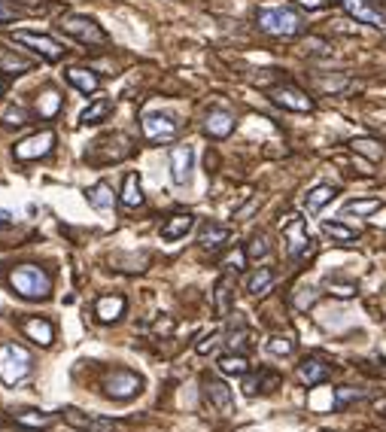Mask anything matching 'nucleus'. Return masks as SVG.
I'll use <instances>...</instances> for the list:
<instances>
[{"mask_svg": "<svg viewBox=\"0 0 386 432\" xmlns=\"http://www.w3.org/2000/svg\"><path fill=\"white\" fill-rule=\"evenodd\" d=\"M271 101L283 110H295V113H314V98L304 95L295 86H277L271 88Z\"/></svg>", "mask_w": 386, "mask_h": 432, "instance_id": "nucleus-10", "label": "nucleus"}, {"mask_svg": "<svg viewBox=\"0 0 386 432\" xmlns=\"http://www.w3.org/2000/svg\"><path fill=\"white\" fill-rule=\"evenodd\" d=\"M201 384H204V399H207L210 405H213L216 411H222V414H231V411H234L231 387L225 384V380L213 378V375H204V378H201Z\"/></svg>", "mask_w": 386, "mask_h": 432, "instance_id": "nucleus-11", "label": "nucleus"}, {"mask_svg": "<svg viewBox=\"0 0 386 432\" xmlns=\"http://www.w3.org/2000/svg\"><path fill=\"white\" fill-rule=\"evenodd\" d=\"M55 146V131H37V134L24 137L22 144H15V159L19 162H33V159H43V155H49V149Z\"/></svg>", "mask_w": 386, "mask_h": 432, "instance_id": "nucleus-8", "label": "nucleus"}, {"mask_svg": "<svg viewBox=\"0 0 386 432\" xmlns=\"http://www.w3.org/2000/svg\"><path fill=\"white\" fill-rule=\"evenodd\" d=\"M116 262H128V265H122L119 271H128V274H137V271H146V265H149V256L146 253H128V256H113Z\"/></svg>", "mask_w": 386, "mask_h": 432, "instance_id": "nucleus-40", "label": "nucleus"}, {"mask_svg": "<svg viewBox=\"0 0 386 432\" xmlns=\"http://www.w3.org/2000/svg\"><path fill=\"white\" fill-rule=\"evenodd\" d=\"M144 189H140V177L137 173H128L122 183V204L125 207H144Z\"/></svg>", "mask_w": 386, "mask_h": 432, "instance_id": "nucleus-28", "label": "nucleus"}, {"mask_svg": "<svg viewBox=\"0 0 386 432\" xmlns=\"http://www.w3.org/2000/svg\"><path fill=\"white\" fill-rule=\"evenodd\" d=\"M58 28H61L67 37L79 40V43H82V46H88V49H100V46L110 43L107 31L100 28V24H98L95 19H88V15H61Z\"/></svg>", "mask_w": 386, "mask_h": 432, "instance_id": "nucleus-3", "label": "nucleus"}, {"mask_svg": "<svg viewBox=\"0 0 386 432\" xmlns=\"http://www.w3.org/2000/svg\"><path fill=\"white\" fill-rule=\"evenodd\" d=\"M140 125H144L146 140H153V144H167L180 134V122L167 113H146Z\"/></svg>", "mask_w": 386, "mask_h": 432, "instance_id": "nucleus-7", "label": "nucleus"}, {"mask_svg": "<svg viewBox=\"0 0 386 432\" xmlns=\"http://www.w3.org/2000/svg\"><path fill=\"white\" fill-rule=\"evenodd\" d=\"M277 387H280V375H277V371H258L256 378H247V380H243V393H247V396L274 393Z\"/></svg>", "mask_w": 386, "mask_h": 432, "instance_id": "nucleus-25", "label": "nucleus"}, {"mask_svg": "<svg viewBox=\"0 0 386 432\" xmlns=\"http://www.w3.org/2000/svg\"><path fill=\"white\" fill-rule=\"evenodd\" d=\"M323 231H325L329 238L341 240V244H356V240H359V231H356V229H350V226H343V222H332V219H325V222H323Z\"/></svg>", "mask_w": 386, "mask_h": 432, "instance_id": "nucleus-34", "label": "nucleus"}, {"mask_svg": "<svg viewBox=\"0 0 386 432\" xmlns=\"http://www.w3.org/2000/svg\"><path fill=\"white\" fill-rule=\"evenodd\" d=\"M338 3L343 6V13L353 15L356 22L374 24V28H383L386 24V13L374 3V0H338Z\"/></svg>", "mask_w": 386, "mask_h": 432, "instance_id": "nucleus-12", "label": "nucleus"}, {"mask_svg": "<svg viewBox=\"0 0 386 432\" xmlns=\"http://www.w3.org/2000/svg\"><path fill=\"white\" fill-rule=\"evenodd\" d=\"M334 195H338V189H334V186H314L307 192V210H323V207L329 204Z\"/></svg>", "mask_w": 386, "mask_h": 432, "instance_id": "nucleus-35", "label": "nucleus"}, {"mask_svg": "<svg viewBox=\"0 0 386 432\" xmlns=\"http://www.w3.org/2000/svg\"><path fill=\"white\" fill-rule=\"evenodd\" d=\"M383 207L380 198H359V201H347L341 207V216H374Z\"/></svg>", "mask_w": 386, "mask_h": 432, "instance_id": "nucleus-29", "label": "nucleus"}, {"mask_svg": "<svg viewBox=\"0 0 386 432\" xmlns=\"http://www.w3.org/2000/svg\"><path fill=\"white\" fill-rule=\"evenodd\" d=\"M216 344H219V335H216V332H210V335L204 338V341H201V344H198V353H201V356H204V353H210V350H213V347H216Z\"/></svg>", "mask_w": 386, "mask_h": 432, "instance_id": "nucleus-45", "label": "nucleus"}, {"mask_svg": "<svg viewBox=\"0 0 386 432\" xmlns=\"http://www.w3.org/2000/svg\"><path fill=\"white\" fill-rule=\"evenodd\" d=\"M192 226H195V216H192V213H173V216H167V219H164L162 238L164 240H180V238L189 235Z\"/></svg>", "mask_w": 386, "mask_h": 432, "instance_id": "nucleus-22", "label": "nucleus"}, {"mask_svg": "<svg viewBox=\"0 0 386 432\" xmlns=\"http://www.w3.org/2000/svg\"><path fill=\"white\" fill-rule=\"evenodd\" d=\"M332 375V365L320 360V356H307L304 362L298 365V371H295V378L301 380L304 387H316V384H323L325 378Z\"/></svg>", "mask_w": 386, "mask_h": 432, "instance_id": "nucleus-15", "label": "nucleus"}, {"mask_svg": "<svg viewBox=\"0 0 386 432\" xmlns=\"http://www.w3.org/2000/svg\"><path fill=\"white\" fill-rule=\"evenodd\" d=\"M3 88H6V77L0 73V95H3Z\"/></svg>", "mask_w": 386, "mask_h": 432, "instance_id": "nucleus-49", "label": "nucleus"}, {"mask_svg": "<svg viewBox=\"0 0 386 432\" xmlns=\"http://www.w3.org/2000/svg\"><path fill=\"white\" fill-rule=\"evenodd\" d=\"M219 371L222 375H247L249 362H247V356H240V353H225L219 360Z\"/></svg>", "mask_w": 386, "mask_h": 432, "instance_id": "nucleus-37", "label": "nucleus"}, {"mask_svg": "<svg viewBox=\"0 0 386 432\" xmlns=\"http://www.w3.org/2000/svg\"><path fill=\"white\" fill-rule=\"evenodd\" d=\"M110 113H113V101H110V98H100V101L88 104L86 110H82L79 125H98V122H104Z\"/></svg>", "mask_w": 386, "mask_h": 432, "instance_id": "nucleus-27", "label": "nucleus"}, {"mask_svg": "<svg viewBox=\"0 0 386 432\" xmlns=\"http://www.w3.org/2000/svg\"><path fill=\"white\" fill-rule=\"evenodd\" d=\"M316 82V88L325 91V95H341V91H347L353 82H350L343 73H338V77H314Z\"/></svg>", "mask_w": 386, "mask_h": 432, "instance_id": "nucleus-36", "label": "nucleus"}, {"mask_svg": "<svg viewBox=\"0 0 386 432\" xmlns=\"http://www.w3.org/2000/svg\"><path fill=\"white\" fill-rule=\"evenodd\" d=\"M268 253H271V240H268L265 235H256L253 240H249V244H247V259H265V256Z\"/></svg>", "mask_w": 386, "mask_h": 432, "instance_id": "nucleus-41", "label": "nucleus"}, {"mask_svg": "<svg viewBox=\"0 0 386 432\" xmlns=\"http://www.w3.org/2000/svg\"><path fill=\"white\" fill-rule=\"evenodd\" d=\"M325 289H329L332 295H338V298H356V284L353 280H341L338 274H332V277H325Z\"/></svg>", "mask_w": 386, "mask_h": 432, "instance_id": "nucleus-38", "label": "nucleus"}, {"mask_svg": "<svg viewBox=\"0 0 386 432\" xmlns=\"http://www.w3.org/2000/svg\"><path fill=\"white\" fill-rule=\"evenodd\" d=\"M192 159H195V153H192V146H173L171 149V180L177 183V186H186L192 180Z\"/></svg>", "mask_w": 386, "mask_h": 432, "instance_id": "nucleus-14", "label": "nucleus"}, {"mask_svg": "<svg viewBox=\"0 0 386 432\" xmlns=\"http://www.w3.org/2000/svg\"><path fill=\"white\" fill-rule=\"evenodd\" d=\"M286 250H289V259H298L304 250H310V238H307V226L304 219H292L286 222Z\"/></svg>", "mask_w": 386, "mask_h": 432, "instance_id": "nucleus-17", "label": "nucleus"}, {"mask_svg": "<svg viewBox=\"0 0 386 432\" xmlns=\"http://www.w3.org/2000/svg\"><path fill=\"white\" fill-rule=\"evenodd\" d=\"M377 393L374 389H356V387H338L334 389V402L338 405H350V402H359V399H374Z\"/></svg>", "mask_w": 386, "mask_h": 432, "instance_id": "nucleus-39", "label": "nucleus"}, {"mask_svg": "<svg viewBox=\"0 0 386 432\" xmlns=\"http://www.w3.org/2000/svg\"><path fill=\"white\" fill-rule=\"evenodd\" d=\"M31 369H33V360L22 344H13V341L0 344V380L3 384H10V387L19 384V380L31 375Z\"/></svg>", "mask_w": 386, "mask_h": 432, "instance_id": "nucleus-4", "label": "nucleus"}, {"mask_svg": "<svg viewBox=\"0 0 386 432\" xmlns=\"http://www.w3.org/2000/svg\"><path fill=\"white\" fill-rule=\"evenodd\" d=\"M64 420L70 423L73 429H82V432H116V423L107 420V417H98V414H86L79 408H67L64 411Z\"/></svg>", "mask_w": 386, "mask_h": 432, "instance_id": "nucleus-13", "label": "nucleus"}, {"mask_svg": "<svg viewBox=\"0 0 386 432\" xmlns=\"http://www.w3.org/2000/svg\"><path fill=\"white\" fill-rule=\"evenodd\" d=\"M13 417H15V423H22V426H28V429H46L55 423V414H40V411H15Z\"/></svg>", "mask_w": 386, "mask_h": 432, "instance_id": "nucleus-32", "label": "nucleus"}, {"mask_svg": "<svg viewBox=\"0 0 386 432\" xmlns=\"http://www.w3.org/2000/svg\"><path fill=\"white\" fill-rule=\"evenodd\" d=\"M15 43L22 46H31L33 52L40 58H46V61H61L64 58V46H58L52 37L46 34H33V31H15Z\"/></svg>", "mask_w": 386, "mask_h": 432, "instance_id": "nucleus-9", "label": "nucleus"}, {"mask_svg": "<svg viewBox=\"0 0 386 432\" xmlns=\"http://www.w3.org/2000/svg\"><path fill=\"white\" fill-rule=\"evenodd\" d=\"M268 350L274 356H289L295 350V341H292V338H268Z\"/></svg>", "mask_w": 386, "mask_h": 432, "instance_id": "nucleus-44", "label": "nucleus"}, {"mask_svg": "<svg viewBox=\"0 0 386 432\" xmlns=\"http://www.w3.org/2000/svg\"><path fill=\"white\" fill-rule=\"evenodd\" d=\"M225 347H229V353H240L243 356V350H249V332L247 329L231 332V335L225 338Z\"/></svg>", "mask_w": 386, "mask_h": 432, "instance_id": "nucleus-42", "label": "nucleus"}, {"mask_svg": "<svg viewBox=\"0 0 386 432\" xmlns=\"http://www.w3.org/2000/svg\"><path fill=\"white\" fill-rule=\"evenodd\" d=\"M243 259H247V250H234L225 265H229V268H234V271H240V268H243Z\"/></svg>", "mask_w": 386, "mask_h": 432, "instance_id": "nucleus-46", "label": "nucleus"}, {"mask_svg": "<svg viewBox=\"0 0 386 432\" xmlns=\"http://www.w3.org/2000/svg\"><path fill=\"white\" fill-rule=\"evenodd\" d=\"M10 22H15V13L0 0V24H10Z\"/></svg>", "mask_w": 386, "mask_h": 432, "instance_id": "nucleus-48", "label": "nucleus"}, {"mask_svg": "<svg viewBox=\"0 0 386 432\" xmlns=\"http://www.w3.org/2000/svg\"><path fill=\"white\" fill-rule=\"evenodd\" d=\"M22 332L31 338L33 344H40V347H49V344H52V338H55L52 323L43 320V317H24L22 320Z\"/></svg>", "mask_w": 386, "mask_h": 432, "instance_id": "nucleus-18", "label": "nucleus"}, {"mask_svg": "<svg viewBox=\"0 0 386 432\" xmlns=\"http://www.w3.org/2000/svg\"><path fill=\"white\" fill-rule=\"evenodd\" d=\"M229 240H231V231L225 226H216V222H207V226L201 229V235H198V244H201V250H204V253L222 250Z\"/></svg>", "mask_w": 386, "mask_h": 432, "instance_id": "nucleus-19", "label": "nucleus"}, {"mask_svg": "<svg viewBox=\"0 0 386 432\" xmlns=\"http://www.w3.org/2000/svg\"><path fill=\"white\" fill-rule=\"evenodd\" d=\"M347 146L353 149L356 155H365L368 162H383V155H386L383 144H377V140H371V137H353Z\"/></svg>", "mask_w": 386, "mask_h": 432, "instance_id": "nucleus-26", "label": "nucleus"}, {"mask_svg": "<svg viewBox=\"0 0 386 432\" xmlns=\"http://www.w3.org/2000/svg\"><path fill=\"white\" fill-rule=\"evenodd\" d=\"M204 131H207L210 137H216V140L229 137L231 131H234V113L231 110H222V107L210 110L207 119H204Z\"/></svg>", "mask_w": 386, "mask_h": 432, "instance_id": "nucleus-16", "label": "nucleus"}, {"mask_svg": "<svg viewBox=\"0 0 386 432\" xmlns=\"http://www.w3.org/2000/svg\"><path fill=\"white\" fill-rule=\"evenodd\" d=\"M61 104H64V98L58 95L55 88H46L43 95L37 98V113L43 116V119H55L58 110H61Z\"/></svg>", "mask_w": 386, "mask_h": 432, "instance_id": "nucleus-31", "label": "nucleus"}, {"mask_svg": "<svg viewBox=\"0 0 386 432\" xmlns=\"http://www.w3.org/2000/svg\"><path fill=\"white\" fill-rule=\"evenodd\" d=\"M0 119H3L6 128H22L24 122H28V110H24V107H6Z\"/></svg>", "mask_w": 386, "mask_h": 432, "instance_id": "nucleus-43", "label": "nucleus"}, {"mask_svg": "<svg viewBox=\"0 0 386 432\" xmlns=\"http://www.w3.org/2000/svg\"><path fill=\"white\" fill-rule=\"evenodd\" d=\"M67 82H70L73 88H79L82 95H95L100 88V77L95 70H86V68H70L67 70Z\"/></svg>", "mask_w": 386, "mask_h": 432, "instance_id": "nucleus-23", "label": "nucleus"}, {"mask_svg": "<svg viewBox=\"0 0 386 432\" xmlns=\"http://www.w3.org/2000/svg\"><path fill=\"white\" fill-rule=\"evenodd\" d=\"M298 6H304V10H325V6L332 3V0H295Z\"/></svg>", "mask_w": 386, "mask_h": 432, "instance_id": "nucleus-47", "label": "nucleus"}, {"mask_svg": "<svg viewBox=\"0 0 386 432\" xmlns=\"http://www.w3.org/2000/svg\"><path fill=\"white\" fill-rule=\"evenodd\" d=\"M256 22L271 37H298L304 31V22L292 6H262Z\"/></svg>", "mask_w": 386, "mask_h": 432, "instance_id": "nucleus-2", "label": "nucleus"}, {"mask_svg": "<svg viewBox=\"0 0 386 432\" xmlns=\"http://www.w3.org/2000/svg\"><path fill=\"white\" fill-rule=\"evenodd\" d=\"M144 389V378L140 375H134V371H128V369H116V371H110L107 375V380H104V393L110 396V399H116V402H125V399H134Z\"/></svg>", "mask_w": 386, "mask_h": 432, "instance_id": "nucleus-6", "label": "nucleus"}, {"mask_svg": "<svg viewBox=\"0 0 386 432\" xmlns=\"http://www.w3.org/2000/svg\"><path fill=\"white\" fill-rule=\"evenodd\" d=\"M231 298H234V277L231 274H225V277H219L216 293H213V307H216L219 317H229L231 314Z\"/></svg>", "mask_w": 386, "mask_h": 432, "instance_id": "nucleus-24", "label": "nucleus"}, {"mask_svg": "<svg viewBox=\"0 0 386 432\" xmlns=\"http://www.w3.org/2000/svg\"><path fill=\"white\" fill-rule=\"evenodd\" d=\"M33 70V61L19 52H13L10 46H0V73L3 77H22V73Z\"/></svg>", "mask_w": 386, "mask_h": 432, "instance_id": "nucleus-20", "label": "nucleus"}, {"mask_svg": "<svg viewBox=\"0 0 386 432\" xmlns=\"http://www.w3.org/2000/svg\"><path fill=\"white\" fill-rule=\"evenodd\" d=\"M125 307H128L125 295H100L98 304H95V314H98L100 323H116L125 314Z\"/></svg>", "mask_w": 386, "mask_h": 432, "instance_id": "nucleus-21", "label": "nucleus"}, {"mask_svg": "<svg viewBox=\"0 0 386 432\" xmlns=\"http://www.w3.org/2000/svg\"><path fill=\"white\" fill-rule=\"evenodd\" d=\"M271 286H274V271L271 268H258V271L249 274V280H247L249 295H265Z\"/></svg>", "mask_w": 386, "mask_h": 432, "instance_id": "nucleus-33", "label": "nucleus"}, {"mask_svg": "<svg viewBox=\"0 0 386 432\" xmlns=\"http://www.w3.org/2000/svg\"><path fill=\"white\" fill-rule=\"evenodd\" d=\"M86 198H88V204L95 207V210H110V207L116 204V195H113V189L107 186V183H98V186H91L88 192H86Z\"/></svg>", "mask_w": 386, "mask_h": 432, "instance_id": "nucleus-30", "label": "nucleus"}, {"mask_svg": "<svg viewBox=\"0 0 386 432\" xmlns=\"http://www.w3.org/2000/svg\"><path fill=\"white\" fill-rule=\"evenodd\" d=\"M134 153L131 140L125 134H107L91 144V149H86V162L88 164H113V162H122L128 159Z\"/></svg>", "mask_w": 386, "mask_h": 432, "instance_id": "nucleus-5", "label": "nucleus"}, {"mask_svg": "<svg viewBox=\"0 0 386 432\" xmlns=\"http://www.w3.org/2000/svg\"><path fill=\"white\" fill-rule=\"evenodd\" d=\"M10 286L22 298H31V302H46L52 295V277L37 265H19L10 274Z\"/></svg>", "mask_w": 386, "mask_h": 432, "instance_id": "nucleus-1", "label": "nucleus"}]
</instances>
